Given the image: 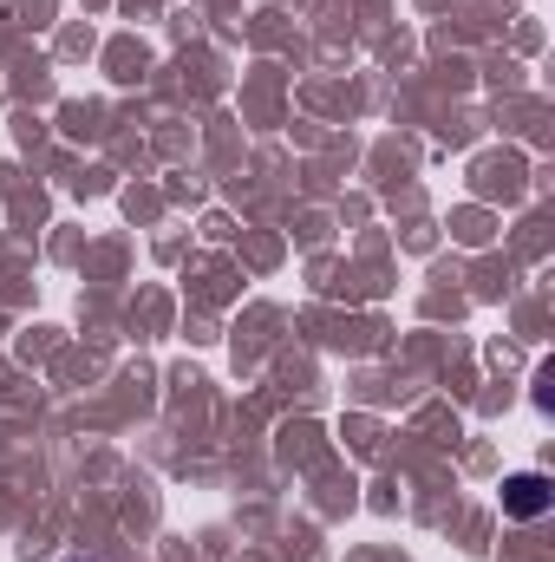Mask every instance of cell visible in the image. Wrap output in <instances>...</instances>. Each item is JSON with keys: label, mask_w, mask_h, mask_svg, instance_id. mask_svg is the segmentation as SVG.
Here are the masks:
<instances>
[{"label": "cell", "mask_w": 555, "mask_h": 562, "mask_svg": "<svg viewBox=\"0 0 555 562\" xmlns=\"http://www.w3.org/2000/svg\"><path fill=\"white\" fill-rule=\"evenodd\" d=\"M550 504H555V491H550V477H536V471L503 484V517H543Z\"/></svg>", "instance_id": "cell-1"}]
</instances>
